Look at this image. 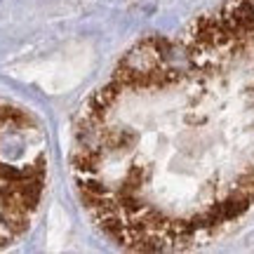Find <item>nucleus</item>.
Segmentation results:
<instances>
[{
    "instance_id": "nucleus-1",
    "label": "nucleus",
    "mask_w": 254,
    "mask_h": 254,
    "mask_svg": "<svg viewBox=\"0 0 254 254\" xmlns=\"http://www.w3.org/2000/svg\"><path fill=\"white\" fill-rule=\"evenodd\" d=\"M45 186L43 132L28 113L0 104V247L14 243L36 217Z\"/></svg>"
}]
</instances>
